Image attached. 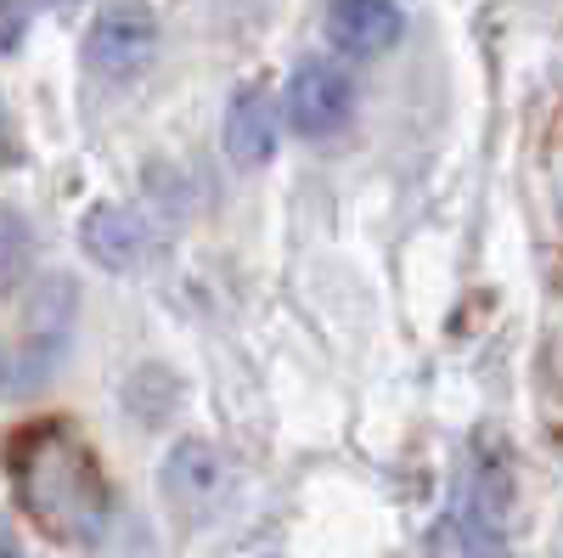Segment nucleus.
I'll return each instance as SVG.
<instances>
[{"label": "nucleus", "mask_w": 563, "mask_h": 558, "mask_svg": "<svg viewBox=\"0 0 563 558\" xmlns=\"http://www.w3.org/2000/svg\"><path fill=\"white\" fill-rule=\"evenodd\" d=\"M406 12L395 0H327V40L344 57H384L389 45H400Z\"/></svg>", "instance_id": "7"}, {"label": "nucleus", "mask_w": 563, "mask_h": 558, "mask_svg": "<svg viewBox=\"0 0 563 558\" xmlns=\"http://www.w3.org/2000/svg\"><path fill=\"white\" fill-rule=\"evenodd\" d=\"M158 57V23L147 7H108L85 34V63L108 85H130Z\"/></svg>", "instance_id": "2"}, {"label": "nucleus", "mask_w": 563, "mask_h": 558, "mask_svg": "<svg viewBox=\"0 0 563 558\" xmlns=\"http://www.w3.org/2000/svg\"><path fill=\"white\" fill-rule=\"evenodd\" d=\"M0 384H7V350H0Z\"/></svg>", "instance_id": "10"}, {"label": "nucleus", "mask_w": 563, "mask_h": 558, "mask_svg": "<svg viewBox=\"0 0 563 558\" xmlns=\"http://www.w3.org/2000/svg\"><path fill=\"white\" fill-rule=\"evenodd\" d=\"M7 474L23 519L63 547H85L108 530V474L68 424H29L7 446Z\"/></svg>", "instance_id": "1"}, {"label": "nucleus", "mask_w": 563, "mask_h": 558, "mask_svg": "<svg viewBox=\"0 0 563 558\" xmlns=\"http://www.w3.org/2000/svg\"><path fill=\"white\" fill-rule=\"evenodd\" d=\"M113 558H158V552H153V541H147V536H135V530H130V536L113 547Z\"/></svg>", "instance_id": "9"}, {"label": "nucleus", "mask_w": 563, "mask_h": 558, "mask_svg": "<svg viewBox=\"0 0 563 558\" xmlns=\"http://www.w3.org/2000/svg\"><path fill=\"white\" fill-rule=\"evenodd\" d=\"M79 249L97 260L102 271H113V276H135V271L153 265L158 238H153V226L141 220L135 209L97 204V209H85V220H79Z\"/></svg>", "instance_id": "5"}, {"label": "nucleus", "mask_w": 563, "mask_h": 558, "mask_svg": "<svg viewBox=\"0 0 563 558\" xmlns=\"http://www.w3.org/2000/svg\"><path fill=\"white\" fill-rule=\"evenodd\" d=\"M282 113L299 135L321 142V135H339L355 119V79L339 63H305L288 79V97H282Z\"/></svg>", "instance_id": "4"}, {"label": "nucleus", "mask_w": 563, "mask_h": 558, "mask_svg": "<svg viewBox=\"0 0 563 558\" xmlns=\"http://www.w3.org/2000/svg\"><path fill=\"white\" fill-rule=\"evenodd\" d=\"M29 254H34V231H29V220H23L12 204H0V294L18 288V276L29 271Z\"/></svg>", "instance_id": "8"}, {"label": "nucleus", "mask_w": 563, "mask_h": 558, "mask_svg": "<svg viewBox=\"0 0 563 558\" xmlns=\"http://www.w3.org/2000/svg\"><path fill=\"white\" fill-rule=\"evenodd\" d=\"M158 485H164V502L175 507V514L186 519H209L214 507L225 502L231 491V474H225V457L198 440V435H186L164 451V469H158Z\"/></svg>", "instance_id": "3"}, {"label": "nucleus", "mask_w": 563, "mask_h": 558, "mask_svg": "<svg viewBox=\"0 0 563 558\" xmlns=\"http://www.w3.org/2000/svg\"><path fill=\"white\" fill-rule=\"evenodd\" d=\"M276 97L265 85H243L238 97L225 102V124H220V147L238 169H265L276 158Z\"/></svg>", "instance_id": "6"}]
</instances>
